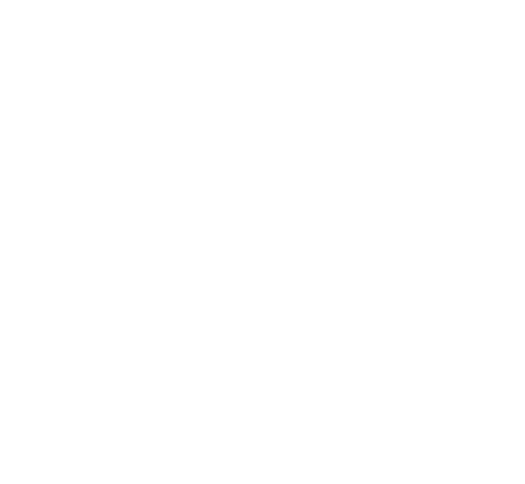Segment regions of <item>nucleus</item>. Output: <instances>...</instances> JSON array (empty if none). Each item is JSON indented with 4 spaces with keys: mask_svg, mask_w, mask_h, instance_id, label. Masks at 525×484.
I'll list each match as a JSON object with an SVG mask.
<instances>
[]
</instances>
